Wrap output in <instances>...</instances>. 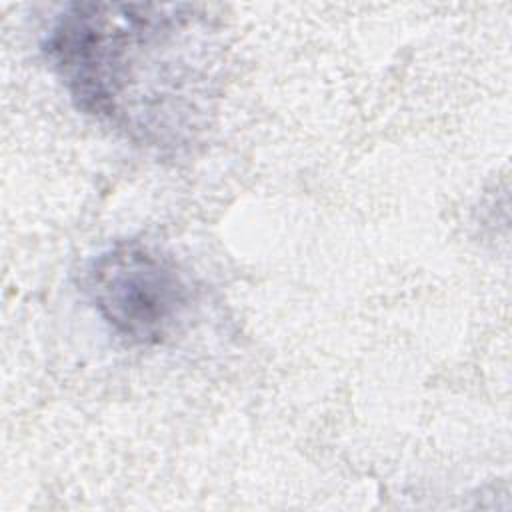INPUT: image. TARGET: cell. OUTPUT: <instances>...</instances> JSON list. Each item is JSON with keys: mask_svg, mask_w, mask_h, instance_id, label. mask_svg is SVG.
Instances as JSON below:
<instances>
[{"mask_svg": "<svg viewBox=\"0 0 512 512\" xmlns=\"http://www.w3.org/2000/svg\"><path fill=\"white\" fill-rule=\"evenodd\" d=\"M42 50L74 106L134 144L178 152L208 126L220 46L198 6L74 2Z\"/></svg>", "mask_w": 512, "mask_h": 512, "instance_id": "cell-1", "label": "cell"}, {"mask_svg": "<svg viewBox=\"0 0 512 512\" xmlns=\"http://www.w3.org/2000/svg\"><path fill=\"white\" fill-rule=\"evenodd\" d=\"M86 292L108 328L130 344L170 340L192 310L194 292L180 266L140 240H120L86 268Z\"/></svg>", "mask_w": 512, "mask_h": 512, "instance_id": "cell-2", "label": "cell"}]
</instances>
